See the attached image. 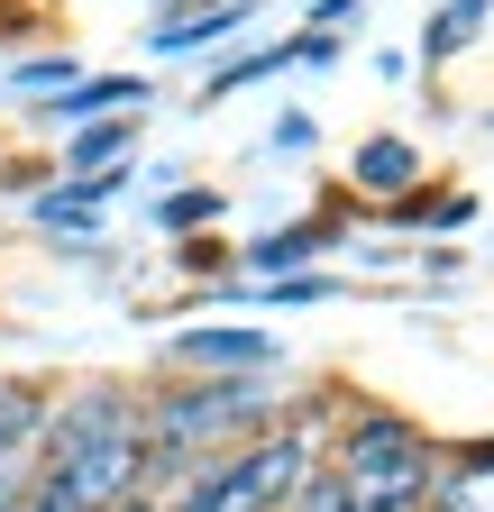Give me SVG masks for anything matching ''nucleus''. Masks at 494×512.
Returning a JSON list of instances; mask_svg holds the SVG:
<instances>
[{
	"label": "nucleus",
	"instance_id": "nucleus-19",
	"mask_svg": "<svg viewBox=\"0 0 494 512\" xmlns=\"http://www.w3.org/2000/svg\"><path fill=\"white\" fill-rule=\"evenodd\" d=\"M485 128H494V110H485Z\"/></svg>",
	"mask_w": 494,
	"mask_h": 512
},
{
	"label": "nucleus",
	"instance_id": "nucleus-14",
	"mask_svg": "<svg viewBox=\"0 0 494 512\" xmlns=\"http://www.w3.org/2000/svg\"><path fill=\"white\" fill-rule=\"evenodd\" d=\"M202 220H220V192L211 183H183V192H165V202H156V229H202Z\"/></svg>",
	"mask_w": 494,
	"mask_h": 512
},
{
	"label": "nucleus",
	"instance_id": "nucleus-11",
	"mask_svg": "<svg viewBox=\"0 0 494 512\" xmlns=\"http://www.w3.org/2000/svg\"><path fill=\"white\" fill-rule=\"evenodd\" d=\"M485 19H494V0H449V10L421 28V64H449V55H467V46L485 37Z\"/></svg>",
	"mask_w": 494,
	"mask_h": 512
},
{
	"label": "nucleus",
	"instance_id": "nucleus-9",
	"mask_svg": "<svg viewBox=\"0 0 494 512\" xmlns=\"http://www.w3.org/2000/svg\"><path fill=\"white\" fill-rule=\"evenodd\" d=\"M412 183H421V147H412V138H366V147H357V192L403 202Z\"/></svg>",
	"mask_w": 494,
	"mask_h": 512
},
{
	"label": "nucleus",
	"instance_id": "nucleus-8",
	"mask_svg": "<svg viewBox=\"0 0 494 512\" xmlns=\"http://www.w3.org/2000/svg\"><path fill=\"white\" fill-rule=\"evenodd\" d=\"M330 247V220H302V229H266L257 247H247V275L275 284V275H312V256Z\"/></svg>",
	"mask_w": 494,
	"mask_h": 512
},
{
	"label": "nucleus",
	"instance_id": "nucleus-4",
	"mask_svg": "<svg viewBox=\"0 0 494 512\" xmlns=\"http://www.w3.org/2000/svg\"><path fill=\"white\" fill-rule=\"evenodd\" d=\"M174 366H193V375H284V339L266 330H174Z\"/></svg>",
	"mask_w": 494,
	"mask_h": 512
},
{
	"label": "nucleus",
	"instance_id": "nucleus-16",
	"mask_svg": "<svg viewBox=\"0 0 494 512\" xmlns=\"http://www.w3.org/2000/svg\"><path fill=\"white\" fill-rule=\"evenodd\" d=\"M19 83H74V55H37V64H19Z\"/></svg>",
	"mask_w": 494,
	"mask_h": 512
},
{
	"label": "nucleus",
	"instance_id": "nucleus-3",
	"mask_svg": "<svg viewBox=\"0 0 494 512\" xmlns=\"http://www.w3.org/2000/svg\"><path fill=\"white\" fill-rule=\"evenodd\" d=\"M312 467H321V412L284 421V430H257V439L220 448L202 467H183L156 494V512H293V494L312 485Z\"/></svg>",
	"mask_w": 494,
	"mask_h": 512
},
{
	"label": "nucleus",
	"instance_id": "nucleus-17",
	"mask_svg": "<svg viewBox=\"0 0 494 512\" xmlns=\"http://www.w3.org/2000/svg\"><path fill=\"white\" fill-rule=\"evenodd\" d=\"M348 10H366V0H321V10H312V28H321V37H330V28H339V19H348Z\"/></svg>",
	"mask_w": 494,
	"mask_h": 512
},
{
	"label": "nucleus",
	"instance_id": "nucleus-7",
	"mask_svg": "<svg viewBox=\"0 0 494 512\" xmlns=\"http://www.w3.org/2000/svg\"><path fill=\"white\" fill-rule=\"evenodd\" d=\"M247 19H257V0H211V10H174V19L156 28V55H193V46H220V37H238Z\"/></svg>",
	"mask_w": 494,
	"mask_h": 512
},
{
	"label": "nucleus",
	"instance_id": "nucleus-5",
	"mask_svg": "<svg viewBox=\"0 0 494 512\" xmlns=\"http://www.w3.org/2000/svg\"><path fill=\"white\" fill-rule=\"evenodd\" d=\"M119 110H147V83H138V74H92V83L74 74L65 101H46L55 128H92V119H119Z\"/></svg>",
	"mask_w": 494,
	"mask_h": 512
},
{
	"label": "nucleus",
	"instance_id": "nucleus-12",
	"mask_svg": "<svg viewBox=\"0 0 494 512\" xmlns=\"http://www.w3.org/2000/svg\"><path fill=\"white\" fill-rule=\"evenodd\" d=\"M284 64H302V37H284V46H247V55H229L220 74L202 83V101H229L238 83H257V74H284Z\"/></svg>",
	"mask_w": 494,
	"mask_h": 512
},
{
	"label": "nucleus",
	"instance_id": "nucleus-18",
	"mask_svg": "<svg viewBox=\"0 0 494 512\" xmlns=\"http://www.w3.org/2000/svg\"><path fill=\"white\" fill-rule=\"evenodd\" d=\"M193 10H211V0H193Z\"/></svg>",
	"mask_w": 494,
	"mask_h": 512
},
{
	"label": "nucleus",
	"instance_id": "nucleus-10",
	"mask_svg": "<svg viewBox=\"0 0 494 512\" xmlns=\"http://www.w3.org/2000/svg\"><path fill=\"white\" fill-rule=\"evenodd\" d=\"M46 430V394L37 384H0V467H28Z\"/></svg>",
	"mask_w": 494,
	"mask_h": 512
},
{
	"label": "nucleus",
	"instance_id": "nucleus-15",
	"mask_svg": "<svg viewBox=\"0 0 494 512\" xmlns=\"http://www.w3.org/2000/svg\"><path fill=\"white\" fill-rule=\"evenodd\" d=\"M302 147H312V119L284 110V119H275V156H302Z\"/></svg>",
	"mask_w": 494,
	"mask_h": 512
},
{
	"label": "nucleus",
	"instance_id": "nucleus-2",
	"mask_svg": "<svg viewBox=\"0 0 494 512\" xmlns=\"http://www.w3.org/2000/svg\"><path fill=\"white\" fill-rule=\"evenodd\" d=\"M275 412H284V384H275V375H193V384H174V394H156V403L138 412L147 485L165 494L183 467H202V458H220V448L275 430Z\"/></svg>",
	"mask_w": 494,
	"mask_h": 512
},
{
	"label": "nucleus",
	"instance_id": "nucleus-13",
	"mask_svg": "<svg viewBox=\"0 0 494 512\" xmlns=\"http://www.w3.org/2000/svg\"><path fill=\"white\" fill-rule=\"evenodd\" d=\"M129 147H138V110L92 119V128H74V174H101L110 156H129Z\"/></svg>",
	"mask_w": 494,
	"mask_h": 512
},
{
	"label": "nucleus",
	"instance_id": "nucleus-1",
	"mask_svg": "<svg viewBox=\"0 0 494 512\" xmlns=\"http://www.w3.org/2000/svg\"><path fill=\"white\" fill-rule=\"evenodd\" d=\"M449 448L430 439L412 412L394 403H348L321 439V467L312 485L293 494V512H421L430 485H440Z\"/></svg>",
	"mask_w": 494,
	"mask_h": 512
},
{
	"label": "nucleus",
	"instance_id": "nucleus-6",
	"mask_svg": "<svg viewBox=\"0 0 494 512\" xmlns=\"http://www.w3.org/2000/svg\"><path fill=\"white\" fill-rule=\"evenodd\" d=\"M421 512H494V439L467 448V458H440V485H430Z\"/></svg>",
	"mask_w": 494,
	"mask_h": 512
}]
</instances>
